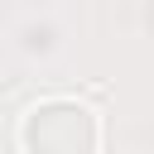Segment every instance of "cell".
Returning <instances> with one entry per match:
<instances>
[{
  "instance_id": "obj_1",
  "label": "cell",
  "mask_w": 154,
  "mask_h": 154,
  "mask_svg": "<svg viewBox=\"0 0 154 154\" xmlns=\"http://www.w3.org/2000/svg\"><path fill=\"white\" fill-rule=\"evenodd\" d=\"M19 144L29 154H91L101 144V125L82 101L53 96V101H38V106L24 111Z\"/></svg>"
}]
</instances>
